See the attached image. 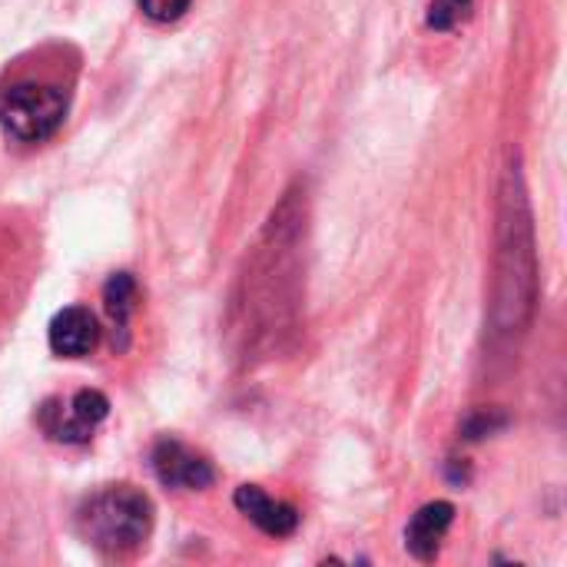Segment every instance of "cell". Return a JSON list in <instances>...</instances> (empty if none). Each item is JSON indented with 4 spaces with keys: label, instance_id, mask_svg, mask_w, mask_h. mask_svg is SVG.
<instances>
[{
    "label": "cell",
    "instance_id": "obj_1",
    "mask_svg": "<svg viewBox=\"0 0 567 567\" xmlns=\"http://www.w3.org/2000/svg\"><path fill=\"white\" fill-rule=\"evenodd\" d=\"M80 535L103 555H126L153 532V502L130 485L90 495L76 515Z\"/></svg>",
    "mask_w": 567,
    "mask_h": 567
},
{
    "label": "cell",
    "instance_id": "obj_2",
    "mask_svg": "<svg viewBox=\"0 0 567 567\" xmlns=\"http://www.w3.org/2000/svg\"><path fill=\"white\" fill-rule=\"evenodd\" d=\"M66 116V96L37 80L13 83L0 93V126L20 143L50 140Z\"/></svg>",
    "mask_w": 567,
    "mask_h": 567
},
{
    "label": "cell",
    "instance_id": "obj_3",
    "mask_svg": "<svg viewBox=\"0 0 567 567\" xmlns=\"http://www.w3.org/2000/svg\"><path fill=\"white\" fill-rule=\"evenodd\" d=\"M106 412H110L106 395L96 392V389H83V392H76L70 402H60V399L43 402V409H40V425H43V432H47L53 442L83 445V442H90V435L96 432V425L106 419Z\"/></svg>",
    "mask_w": 567,
    "mask_h": 567
},
{
    "label": "cell",
    "instance_id": "obj_4",
    "mask_svg": "<svg viewBox=\"0 0 567 567\" xmlns=\"http://www.w3.org/2000/svg\"><path fill=\"white\" fill-rule=\"evenodd\" d=\"M153 472L166 488H183V492H203L216 482L213 465L176 439H163L153 449Z\"/></svg>",
    "mask_w": 567,
    "mask_h": 567
},
{
    "label": "cell",
    "instance_id": "obj_5",
    "mask_svg": "<svg viewBox=\"0 0 567 567\" xmlns=\"http://www.w3.org/2000/svg\"><path fill=\"white\" fill-rule=\"evenodd\" d=\"M50 349L60 359H83L96 349L100 342V322L86 306H66L53 316L47 329Z\"/></svg>",
    "mask_w": 567,
    "mask_h": 567
},
{
    "label": "cell",
    "instance_id": "obj_6",
    "mask_svg": "<svg viewBox=\"0 0 567 567\" xmlns=\"http://www.w3.org/2000/svg\"><path fill=\"white\" fill-rule=\"evenodd\" d=\"M233 502L259 532H266L272 538H289L299 528V512L289 502L269 498L259 485H239Z\"/></svg>",
    "mask_w": 567,
    "mask_h": 567
},
{
    "label": "cell",
    "instance_id": "obj_7",
    "mask_svg": "<svg viewBox=\"0 0 567 567\" xmlns=\"http://www.w3.org/2000/svg\"><path fill=\"white\" fill-rule=\"evenodd\" d=\"M455 522V508L449 502H432L425 508H419L405 528V548L419 558V561H432L449 535Z\"/></svg>",
    "mask_w": 567,
    "mask_h": 567
},
{
    "label": "cell",
    "instance_id": "obj_8",
    "mask_svg": "<svg viewBox=\"0 0 567 567\" xmlns=\"http://www.w3.org/2000/svg\"><path fill=\"white\" fill-rule=\"evenodd\" d=\"M103 306L113 326V339L120 336V349H126V332H130V316L136 309V282L130 272H116L110 276L106 289H103Z\"/></svg>",
    "mask_w": 567,
    "mask_h": 567
},
{
    "label": "cell",
    "instance_id": "obj_9",
    "mask_svg": "<svg viewBox=\"0 0 567 567\" xmlns=\"http://www.w3.org/2000/svg\"><path fill=\"white\" fill-rule=\"evenodd\" d=\"M475 0H432L429 7V27L432 30H455L468 20Z\"/></svg>",
    "mask_w": 567,
    "mask_h": 567
},
{
    "label": "cell",
    "instance_id": "obj_10",
    "mask_svg": "<svg viewBox=\"0 0 567 567\" xmlns=\"http://www.w3.org/2000/svg\"><path fill=\"white\" fill-rule=\"evenodd\" d=\"M136 3H140L143 17H150L156 23H173L189 10L193 0H136Z\"/></svg>",
    "mask_w": 567,
    "mask_h": 567
}]
</instances>
